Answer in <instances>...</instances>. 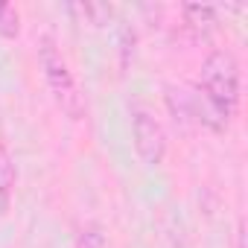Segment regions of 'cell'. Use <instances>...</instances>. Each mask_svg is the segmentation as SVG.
Returning <instances> with one entry per match:
<instances>
[{
	"instance_id": "obj_6",
	"label": "cell",
	"mask_w": 248,
	"mask_h": 248,
	"mask_svg": "<svg viewBox=\"0 0 248 248\" xmlns=\"http://www.w3.org/2000/svg\"><path fill=\"white\" fill-rule=\"evenodd\" d=\"M70 15L79 18V24H88V27H102L105 24V15H111V6L105 3H70L67 6Z\"/></svg>"
},
{
	"instance_id": "obj_5",
	"label": "cell",
	"mask_w": 248,
	"mask_h": 248,
	"mask_svg": "<svg viewBox=\"0 0 248 248\" xmlns=\"http://www.w3.org/2000/svg\"><path fill=\"white\" fill-rule=\"evenodd\" d=\"M181 15L187 18V27L202 35L219 24V6H181Z\"/></svg>"
},
{
	"instance_id": "obj_8",
	"label": "cell",
	"mask_w": 248,
	"mask_h": 248,
	"mask_svg": "<svg viewBox=\"0 0 248 248\" xmlns=\"http://www.w3.org/2000/svg\"><path fill=\"white\" fill-rule=\"evenodd\" d=\"M73 248H108V239H105V233H102L99 225H85V228L76 233Z\"/></svg>"
},
{
	"instance_id": "obj_7",
	"label": "cell",
	"mask_w": 248,
	"mask_h": 248,
	"mask_svg": "<svg viewBox=\"0 0 248 248\" xmlns=\"http://www.w3.org/2000/svg\"><path fill=\"white\" fill-rule=\"evenodd\" d=\"M21 35V12L12 3H0V38Z\"/></svg>"
},
{
	"instance_id": "obj_3",
	"label": "cell",
	"mask_w": 248,
	"mask_h": 248,
	"mask_svg": "<svg viewBox=\"0 0 248 248\" xmlns=\"http://www.w3.org/2000/svg\"><path fill=\"white\" fill-rule=\"evenodd\" d=\"M129 117H132V143L138 158L146 167H161L167 158V132L161 120L143 99L129 102Z\"/></svg>"
},
{
	"instance_id": "obj_2",
	"label": "cell",
	"mask_w": 248,
	"mask_h": 248,
	"mask_svg": "<svg viewBox=\"0 0 248 248\" xmlns=\"http://www.w3.org/2000/svg\"><path fill=\"white\" fill-rule=\"evenodd\" d=\"M38 67L44 76V85L53 96V102L59 105V111L67 120H85L88 114V99L76 82V73L70 70V62L64 59L62 47L56 44L53 35H41L38 38Z\"/></svg>"
},
{
	"instance_id": "obj_4",
	"label": "cell",
	"mask_w": 248,
	"mask_h": 248,
	"mask_svg": "<svg viewBox=\"0 0 248 248\" xmlns=\"http://www.w3.org/2000/svg\"><path fill=\"white\" fill-rule=\"evenodd\" d=\"M15 178H18V172H15V161H12L9 149L0 143V216H3V213L9 210V204H12Z\"/></svg>"
},
{
	"instance_id": "obj_1",
	"label": "cell",
	"mask_w": 248,
	"mask_h": 248,
	"mask_svg": "<svg viewBox=\"0 0 248 248\" xmlns=\"http://www.w3.org/2000/svg\"><path fill=\"white\" fill-rule=\"evenodd\" d=\"M239 62L231 50H213L202 62L199 85L193 93V108H196V123L207 126L213 132L228 129L239 108Z\"/></svg>"
}]
</instances>
